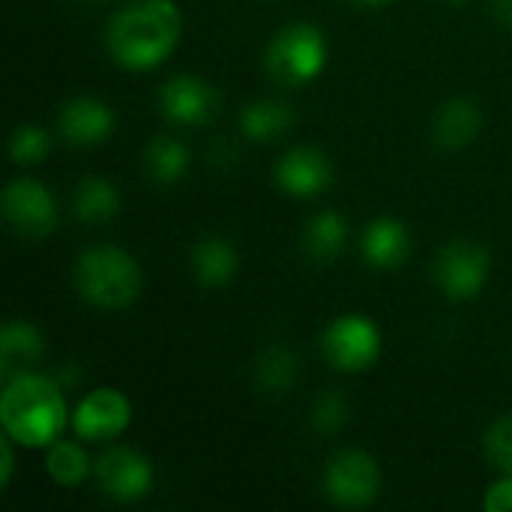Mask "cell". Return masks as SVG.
<instances>
[{
    "label": "cell",
    "instance_id": "1",
    "mask_svg": "<svg viewBox=\"0 0 512 512\" xmlns=\"http://www.w3.org/2000/svg\"><path fill=\"white\" fill-rule=\"evenodd\" d=\"M183 33V15L174 0H135L108 24L111 57L132 72L165 63Z\"/></svg>",
    "mask_w": 512,
    "mask_h": 512
},
{
    "label": "cell",
    "instance_id": "2",
    "mask_svg": "<svg viewBox=\"0 0 512 512\" xmlns=\"http://www.w3.org/2000/svg\"><path fill=\"white\" fill-rule=\"evenodd\" d=\"M0 423L18 447L48 450L66 429L69 411L57 378L24 372L3 384Z\"/></svg>",
    "mask_w": 512,
    "mask_h": 512
},
{
    "label": "cell",
    "instance_id": "3",
    "mask_svg": "<svg viewBox=\"0 0 512 512\" xmlns=\"http://www.w3.org/2000/svg\"><path fill=\"white\" fill-rule=\"evenodd\" d=\"M72 279L84 303L105 309V312L132 306L144 288V273L138 261L120 246L84 249L75 261Z\"/></svg>",
    "mask_w": 512,
    "mask_h": 512
},
{
    "label": "cell",
    "instance_id": "4",
    "mask_svg": "<svg viewBox=\"0 0 512 512\" xmlns=\"http://www.w3.org/2000/svg\"><path fill=\"white\" fill-rule=\"evenodd\" d=\"M264 63L270 78L285 87L309 84L327 66V39L315 24H288L270 39Z\"/></svg>",
    "mask_w": 512,
    "mask_h": 512
},
{
    "label": "cell",
    "instance_id": "5",
    "mask_svg": "<svg viewBox=\"0 0 512 512\" xmlns=\"http://www.w3.org/2000/svg\"><path fill=\"white\" fill-rule=\"evenodd\" d=\"M321 354L339 372H363L381 357V330L366 315H339L321 333Z\"/></svg>",
    "mask_w": 512,
    "mask_h": 512
},
{
    "label": "cell",
    "instance_id": "6",
    "mask_svg": "<svg viewBox=\"0 0 512 512\" xmlns=\"http://www.w3.org/2000/svg\"><path fill=\"white\" fill-rule=\"evenodd\" d=\"M324 492L339 507H369L381 495V468L366 450H342L324 468Z\"/></svg>",
    "mask_w": 512,
    "mask_h": 512
},
{
    "label": "cell",
    "instance_id": "7",
    "mask_svg": "<svg viewBox=\"0 0 512 512\" xmlns=\"http://www.w3.org/2000/svg\"><path fill=\"white\" fill-rule=\"evenodd\" d=\"M489 267L486 246L474 240H453L438 252L432 276L450 300H471L486 288Z\"/></svg>",
    "mask_w": 512,
    "mask_h": 512
},
{
    "label": "cell",
    "instance_id": "8",
    "mask_svg": "<svg viewBox=\"0 0 512 512\" xmlns=\"http://www.w3.org/2000/svg\"><path fill=\"white\" fill-rule=\"evenodd\" d=\"M3 219L21 237H48L57 228V204L48 186L33 177H18L3 189Z\"/></svg>",
    "mask_w": 512,
    "mask_h": 512
},
{
    "label": "cell",
    "instance_id": "9",
    "mask_svg": "<svg viewBox=\"0 0 512 512\" xmlns=\"http://www.w3.org/2000/svg\"><path fill=\"white\" fill-rule=\"evenodd\" d=\"M99 489L120 504L141 501L153 489V465L132 447H111L93 465Z\"/></svg>",
    "mask_w": 512,
    "mask_h": 512
},
{
    "label": "cell",
    "instance_id": "10",
    "mask_svg": "<svg viewBox=\"0 0 512 512\" xmlns=\"http://www.w3.org/2000/svg\"><path fill=\"white\" fill-rule=\"evenodd\" d=\"M132 423L129 399L114 387H99L87 393L72 411V432L81 441H114Z\"/></svg>",
    "mask_w": 512,
    "mask_h": 512
},
{
    "label": "cell",
    "instance_id": "11",
    "mask_svg": "<svg viewBox=\"0 0 512 512\" xmlns=\"http://www.w3.org/2000/svg\"><path fill=\"white\" fill-rule=\"evenodd\" d=\"M159 111L177 126H204L219 111V93L198 75H174L159 87Z\"/></svg>",
    "mask_w": 512,
    "mask_h": 512
},
{
    "label": "cell",
    "instance_id": "12",
    "mask_svg": "<svg viewBox=\"0 0 512 512\" xmlns=\"http://www.w3.org/2000/svg\"><path fill=\"white\" fill-rule=\"evenodd\" d=\"M276 186L294 198H318L333 186V165L315 147H294L276 162Z\"/></svg>",
    "mask_w": 512,
    "mask_h": 512
},
{
    "label": "cell",
    "instance_id": "13",
    "mask_svg": "<svg viewBox=\"0 0 512 512\" xmlns=\"http://www.w3.org/2000/svg\"><path fill=\"white\" fill-rule=\"evenodd\" d=\"M57 129L66 144L75 147H93L102 144L114 132V111L90 96L69 99L57 114Z\"/></svg>",
    "mask_w": 512,
    "mask_h": 512
},
{
    "label": "cell",
    "instance_id": "14",
    "mask_svg": "<svg viewBox=\"0 0 512 512\" xmlns=\"http://www.w3.org/2000/svg\"><path fill=\"white\" fill-rule=\"evenodd\" d=\"M363 258L378 267V270H396L408 261L411 255V234L402 219L393 216H378L366 225L363 231Z\"/></svg>",
    "mask_w": 512,
    "mask_h": 512
},
{
    "label": "cell",
    "instance_id": "15",
    "mask_svg": "<svg viewBox=\"0 0 512 512\" xmlns=\"http://www.w3.org/2000/svg\"><path fill=\"white\" fill-rule=\"evenodd\" d=\"M480 126H483L480 105L468 96H456L438 108L432 120V141L441 150H462L480 135Z\"/></svg>",
    "mask_w": 512,
    "mask_h": 512
},
{
    "label": "cell",
    "instance_id": "16",
    "mask_svg": "<svg viewBox=\"0 0 512 512\" xmlns=\"http://www.w3.org/2000/svg\"><path fill=\"white\" fill-rule=\"evenodd\" d=\"M45 357V339L30 321H9L0 333V375L3 384L30 372Z\"/></svg>",
    "mask_w": 512,
    "mask_h": 512
},
{
    "label": "cell",
    "instance_id": "17",
    "mask_svg": "<svg viewBox=\"0 0 512 512\" xmlns=\"http://www.w3.org/2000/svg\"><path fill=\"white\" fill-rule=\"evenodd\" d=\"M237 249L231 240L219 237V234H210V237H201L195 246H192V270H195V279L204 285V288H222L228 285L234 276H237Z\"/></svg>",
    "mask_w": 512,
    "mask_h": 512
},
{
    "label": "cell",
    "instance_id": "18",
    "mask_svg": "<svg viewBox=\"0 0 512 512\" xmlns=\"http://www.w3.org/2000/svg\"><path fill=\"white\" fill-rule=\"evenodd\" d=\"M72 210L75 219L84 225H102L108 219H114L120 213V192L108 177L90 174L75 186L72 195Z\"/></svg>",
    "mask_w": 512,
    "mask_h": 512
},
{
    "label": "cell",
    "instance_id": "19",
    "mask_svg": "<svg viewBox=\"0 0 512 512\" xmlns=\"http://www.w3.org/2000/svg\"><path fill=\"white\" fill-rule=\"evenodd\" d=\"M345 246H348V219L336 210L318 213L303 231V249L318 264L336 261L345 252Z\"/></svg>",
    "mask_w": 512,
    "mask_h": 512
},
{
    "label": "cell",
    "instance_id": "20",
    "mask_svg": "<svg viewBox=\"0 0 512 512\" xmlns=\"http://www.w3.org/2000/svg\"><path fill=\"white\" fill-rule=\"evenodd\" d=\"M294 126V111L279 99H255L240 111V132L249 141H276Z\"/></svg>",
    "mask_w": 512,
    "mask_h": 512
},
{
    "label": "cell",
    "instance_id": "21",
    "mask_svg": "<svg viewBox=\"0 0 512 512\" xmlns=\"http://www.w3.org/2000/svg\"><path fill=\"white\" fill-rule=\"evenodd\" d=\"M300 378V360L288 345H270L258 354L255 363V384L267 396H285L294 390Z\"/></svg>",
    "mask_w": 512,
    "mask_h": 512
},
{
    "label": "cell",
    "instance_id": "22",
    "mask_svg": "<svg viewBox=\"0 0 512 512\" xmlns=\"http://www.w3.org/2000/svg\"><path fill=\"white\" fill-rule=\"evenodd\" d=\"M144 165L153 177V183L159 186H174L186 177L189 171V150L183 141L171 138V135H159L147 144L144 150Z\"/></svg>",
    "mask_w": 512,
    "mask_h": 512
},
{
    "label": "cell",
    "instance_id": "23",
    "mask_svg": "<svg viewBox=\"0 0 512 512\" xmlns=\"http://www.w3.org/2000/svg\"><path fill=\"white\" fill-rule=\"evenodd\" d=\"M45 471L48 477L57 483V486H81L90 471H93V462L87 459V453L75 444V441H63L57 438L48 450H45Z\"/></svg>",
    "mask_w": 512,
    "mask_h": 512
},
{
    "label": "cell",
    "instance_id": "24",
    "mask_svg": "<svg viewBox=\"0 0 512 512\" xmlns=\"http://www.w3.org/2000/svg\"><path fill=\"white\" fill-rule=\"evenodd\" d=\"M51 150V138L42 126L36 123H24L12 132V141H9V159L15 165H36L48 156Z\"/></svg>",
    "mask_w": 512,
    "mask_h": 512
},
{
    "label": "cell",
    "instance_id": "25",
    "mask_svg": "<svg viewBox=\"0 0 512 512\" xmlns=\"http://www.w3.org/2000/svg\"><path fill=\"white\" fill-rule=\"evenodd\" d=\"M348 402L339 390H324L312 405V426L321 435H336L348 423Z\"/></svg>",
    "mask_w": 512,
    "mask_h": 512
},
{
    "label": "cell",
    "instance_id": "26",
    "mask_svg": "<svg viewBox=\"0 0 512 512\" xmlns=\"http://www.w3.org/2000/svg\"><path fill=\"white\" fill-rule=\"evenodd\" d=\"M483 450H486V459L498 471L512 474V414L489 426V432L483 438Z\"/></svg>",
    "mask_w": 512,
    "mask_h": 512
},
{
    "label": "cell",
    "instance_id": "27",
    "mask_svg": "<svg viewBox=\"0 0 512 512\" xmlns=\"http://www.w3.org/2000/svg\"><path fill=\"white\" fill-rule=\"evenodd\" d=\"M486 510L489 512H512V474L504 480H498L489 492H486Z\"/></svg>",
    "mask_w": 512,
    "mask_h": 512
},
{
    "label": "cell",
    "instance_id": "28",
    "mask_svg": "<svg viewBox=\"0 0 512 512\" xmlns=\"http://www.w3.org/2000/svg\"><path fill=\"white\" fill-rule=\"evenodd\" d=\"M0 456H3V465H0V483H3V486H9V483H12V471H15V441H12L9 435H3Z\"/></svg>",
    "mask_w": 512,
    "mask_h": 512
},
{
    "label": "cell",
    "instance_id": "29",
    "mask_svg": "<svg viewBox=\"0 0 512 512\" xmlns=\"http://www.w3.org/2000/svg\"><path fill=\"white\" fill-rule=\"evenodd\" d=\"M489 6H492V15L498 21H504V24L512 27V0H489Z\"/></svg>",
    "mask_w": 512,
    "mask_h": 512
},
{
    "label": "cell",
    "instance_id": "30",
    "mask_svg": "<svg viewBox=\"0 0 512 512\" xmlns=\"http://www.w3.org/2000/svg\"><path fill=\"white\" fill-rule=\"evenodd\" d=\"M357 6H366V9H381V6H387L390 0H354Z\"/></svg>",
    "mask_w": 512,
    "mask_h": 512
},
{
    "label": "cell",
    "instance_id": "31",
    "mask_svg": "<svg viewBox=\"0 0 512 512\" xmlns=\"http://www.w3.org/2000/svg\"><path fill=\"white\" fill-rule=\"evenodd\" d=\"M75 3H81V6H96V3H102V0H75Z\"/></svg>",
    "mask_w": 512,
    "mask_h": 512
}]
</instances>
